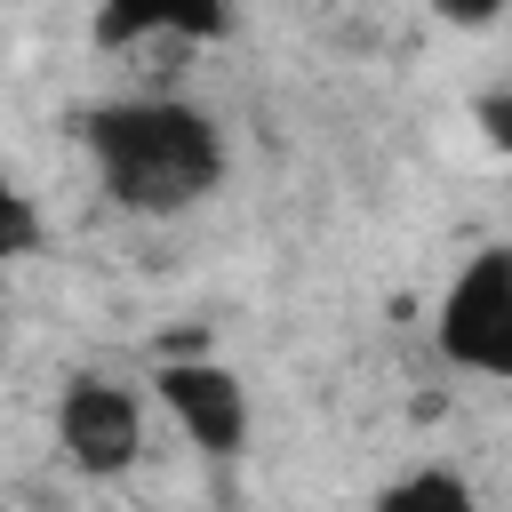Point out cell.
Segmentation results:
<instances>
[{"label": "cell", "instance_id": "7", "mask_svg": "<svg viewBox=\"0 0 512 512\" xmlns=\"http://www.w3.org/2000/svg\"><path fill=\"white\" fill-rule=\"evenodd\" d=\"M0 256H40V208L32 192H0Z\"/></svg>", "mask_w": 512, "mask_h": 512}, {"label": "cell", "instance_id": "3", "mask_svg": "<svg viewBox=\"0 0 512 512\" xmlns=\"http://www.w3.org/2000/svg\"><path fill=\"white\" fill-rule=\"evenodd\" d=\"M56 448L80 480H120L144 456V400L112 376H80L56 400Z\"/></svg>", "mask_w": 512, "mask_h": 512}, {"label": "cell", "instance_id": "5", "mask_svg": "<svg viewBox=\"0 0 512 512\" xmlns=\"http://www.w3.org/2000/svg\"><path fill=\"white\" fill-rule=\"evenodd\" d=\"M216 32H232L224 8H176V0H112V8H96V24H88V40H96L104 56H136V48L184 56V48L216 40Z\"/></svg>", "mask_w": 512, "mask_h": 512}, {"label": "cell", "instance_id": "6", "mask_svg": "<svg viewBox=\"0 0 512 512\" xmlns=\"http://www.w3.org/2000/svg\"><path fill=\"white\" fill-rule=\"evenodd\" d=\"M368 512H480V496H472L464 472H448V464H416V472L384 480Z\"/></svg>", "mask_w": 512, "mask_h": 512}, {"label": "cell", "instance_id": "1", "mask_svg": "<svg viewBox=\"0 0 512 512\" xmlns=\"http://www.w3.org/2000/svg\"><path fill=\"white\" fill-rule=\"evenodd\" d=\"M80 144H88V168H96L104 200L128 208V216H184L232 168L216 112H200L192 96H168V88L88 104Z\"/></svg>", "mask_w": 512, "mask_h": 512}, {"label": "cell", "instance_id": "4", "mask_svg": "<svg viewBox=\"0 0 512 512\" xmlns=\"http://www.w3.org/2000/svg\"><path fill=\"white\" fill-rule=\"evenodd\" d=\"M160 408L176 416V432L208 456V464H232L248 448V384L224 368V360H168L152 376Z\"/></svg>", "mask_w": 512, "mask_h": 512}, {"label": "cell", "instance_id": "8", "mask_svg": "<svg viewBox=\"0 0 512 512\" xmlns=\"http://www.w3.org/2000/svg\"><path fill=\"white\" fill-rule=\"evenodd\" d=\"M472 128H480L488 152H512V88H488V96L472 104Z\"/></svg>", "mask_w": 512, "mask_h": 512}, {"label": "cell", "instance_id": "2", "mask_svg": "<svg viewBox=\"0 0 512 512\" xmlns=\"http://www.w3.org/2000/svg\"><path fill=\"white\" fill-rule=\"evenodd\" d=\"M432 344L448 368L512 384V248L464 256V272L448 280V296L432 312Z\"/></svg>", "mask_w": 512, "mask_h": 512}]
</instances>
